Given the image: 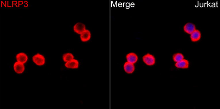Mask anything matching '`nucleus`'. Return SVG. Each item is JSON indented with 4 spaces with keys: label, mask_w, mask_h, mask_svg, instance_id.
<instances>
[{
    "label": "nucleus",
    "mask_w": 220,
    "mask_h": 109,
    "mask_svg": "<svg viewBox=\"0 0 220 109\" xmlns=\"http://www.w3.org/2000/svg\"><path fill=\"white\" fill-rule=\"evenodd\" d=\"M32 60L36 64L39 66H43L45 63V59L44 56L39 53L33 56Z\"/></svg>",
    "instance_id": "nucleus-1"
},
{
    "label": "nucleus",
    "mask_w": 220,
    "mask_h": 109,
    "mask_svg": "<svg viewBox=\"0 0 220 109\" xmlns=\"http://www.w3.org/2000/svg\"><path fill=\"white\" fill-rule=\"evenodd\" d=\"M143 60L144 62L148 66H153L155 64V58L154 56L150 54H146L143 56Z\"/></svg>",
    "instance_id": "nucleus-2"
},
{
    "label": "nucleus",
    "mask_w": 220,
    "mask_h": 109,
    "mask_svg": "<svg viewBox=\"0 0 220 109\" xmlns=\"http://www.w3.org/2000/svg\"><path fill=\"white\" fill-rule=\"evenodd\" d=\"M74 32L77 34H81L86 30V26L84 24L81 22L76 23L73 27Z\"/></svg>",
    "instance_id": "nucleus-3"
},
{
    "label": "nucleus",
    "mask_w": 220,
    "mask_h": 109,
    "mask_svg": "<svg viewBox=\"0 0 220 109\" xmlns=\"http://www.w3.org/2000/svg\"><path fill=\"white\" fill-rule=\"evenodd\" d=\"M123 67L125 72L129 74L133 73L135 70V66L133 64L128 62H125Z\"/></svg>",
    "instance_id": "nucleus-4"
},
{
    "label": "nucleus",
    "mask_w": 220,
    "mask_h": 109,
    "mask_svg": "<svg viewBox=\"0 0 220 109\" xmlns=\"http://www.w3.org/2000/svg\"><path fill=\"white\" fill-rule=\"evenodd\" d=\"M14 69L15 72L18 74H21L24 72L25 68L23 64L17 62L14 64Z\"/></svg>",
    "instance_id": "nucleus-5"
},
{
    "label": "nucleus",
    "mask_w": 220,
    "mask_h": 109,
    "mask_svg": "<svg viewBox=\"0 0 220 109\" xmlns=\"http://www.w3.org/2000/svg\"><path fill=\"white\" fill-rule=\"evenodd\" d=\"M126 59L129 62L134 64L138 61V57L135 53H130L127 55Z\"/></svg>",
    "instance_id": "nucleus-6"
},
{
    "label": "nucleus",
    "mask_w": 220,
    "mask_h": 109,
    "mask_svg": "<svg viewBox=\"0 0 220 109\" xmlns=\"http://www.w3.org/2000/svg\"><path fill=\"white\" fill-rule=\"evenodd\" d=\"M91 34L90 31L88 29H86L80 35L81 40L84 42L89 41L91 39Z\"/></svg>",
    "instance_id": "nucleus-7"
},
{
    "label": "nucleus",
    "mask_w": 220,
    "mask_h": 109,
    "mask_svg": "<svg viewBox=\"0 0 220 109\" xmlns=\"http://www.w3.org/2000/svg\"><path fill=\"white\" fill-rule=\"evenodd\" d=\"M65 66L68 68L77 69L79 67V62L77 60L73 59L69 62H66Z\"/></svg>",
    "instance_id": "nucleus-8"
},
{
    "label": "nucleus",
    "mask_w": 220,
    "mask_h": 109,
    "mask_svg": "<svg viewBox=\"0 0 220 109\" xmlns=\"http://www.w3.org/2000/svg\"><path fill=\"white\" fill-rule=\"evenodd\" d=\"M184 30L187 33L191 34L196 30V27L193 23H186L184 26Z\"/></svg>",
    "instance_id": "nucleus-9"
},
{
    "label": "nucleus",
    "mask_w": 220,
    "mask_h": 109,
    "mask_svg": "<svg viewBox=\"0 0 220 109\" xmlns=\"http://www.w3.org/2000/svg\"><path fill=\"white\" fill-rule=\"evenodd\" d=\"M16 59L18 62L24 64L27 62L28 58L26 54L21 53L17 54L16 56Z\"/></svg>",
    "instance_id": "nucleus-10"
},
{
    "label": "nucleus",
    "mask_w": 220,
    "mask_h": 109,
    "mask_svg": "<svg viewBox=\"0 0 220 109\" xmlns=\"http://www.w3.org/2000/svg\"><path fill=\"white\" fill-rule=\"evenodd\" d=\"M175 66L177 68L186 69L189 68V62L187 60H183L176 63Z\"/></svg>",
    "instance_id": "nucleus-11"
},
{
    "label": "nucleus",
    "mask_w": 220,
    "mask_h": 109,
    "mask_svg": "<svg viewBox=\"0 0 220 109\" xmlns=\"http://www.w3.org/2000/svg\"><path fill=\"white\" fill-rule=\"evenodd\" d=\"M201 38V33L198 30H195L191 35V41L193 42L198 41Z\"/></svg>",
    "instance_id": "nucleus-12"
},
{
    "label": "nucleus",
    "mask_w": 220,
    "mask_h": 109,
    "mask_svg": "<svg viewBox=\"0 0 220 109\" xmlns=\"http://www.w3.org/2000/svg\"><path fill=\"white\" fill-rule=\"evenodd\" d=\"M74 56L72 54L70 53H67L64 54L63 56V60L64 62H67L69 61L73 60Z\"/></svg>",
    "instance_id": "nucleus-13"
},
{
    "label": "nucleus",
    "mask_w": 220,
    "mask_h": 109,
    "mask_svg": "<svg viewBox=\"0 0 220 109\" xmlns=\"http://www.w3.org/2000/svg\"><path fill=\"white\" fill-rule=\"evenodd\" d=\"M173 59L174 61L175 62H179L182 60L184 59V56L181 53H177L175 54L173 56Z\"/></svg>",
    "instance_id": "nucleus-14"
}]
</instances>
